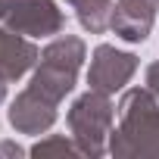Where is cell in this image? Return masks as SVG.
<instances>
[{"mask_svg": "<svg viewBox=\"0 0 159 159\" xmlns=\"http://www.w3.org/2000/svg\"><path fill=\"white\" fill-rule=\"evenodd\" d=\"M3 100H7V81L0 78V103H3Z\"/></svg>", "mask_w": 159, "mask_h": 159, "instance_id": "obj_13", "label": "cell"}, {"mask_svg": "<svg viewBox=\"0 0 159 159\" xmlns=\"http://www.w3.org/2000/svg\"><path fill=\"white\" fill-rule=\"evenodd\" d=\"M38 59H41V50L34 47L31 38H25L13 28H0V78L7 84L28 75L38 66Z\"/></svg>", "mask_w": 159, "mask_h": 159, "instance_id": "obj_8", "label": "cell"}, {"mask_svg": "<svg viewBox=\"0 0 159 159\" xmlns=\"http://www.w3.org/2000/svg\"><path fill=\"white\" fill-rule=\"evenodd\" d=\"M3 10H7V0H0V19H3Z\"/></svg>", "mask_w": 159, "mask_h": 159, "instance_id": "obj_14", "label": "cell"}, {"mask_svg": "<svg viewBox=\"0 0 159 159\" xmlns=\"http://www.w3.org/2000/svg\"><path fill=\"white\" fill-rule=\"evenodd\" d=\"M88 59V47L81 38L75 34H59L53 38L44 50H41V59L31 72V81L28 88H34L38 94L50 97L53 103H62L75 84H78V72H81Z\"/></svg>", "mask_w": 159, "mask_h": 159, "instance_id": "obj_2", "label": "cell"}, {"mask_svg": "<svg viewBox=\"0 0 159 159\" xmlns=\"http://www.w3.org/2000/svg\"><path fill=\"white\" fill-rule=\"evenodd\" d=\"M66 3L75 10L78 22H81L84 31L91 34H103L109 28L112 19V0H66Z\"/></svg>", "mask_w": 159, "mask_h": 159, "instance_id": "obj_9", "label": "cell"}, {"mask_svg": "<svg viewBox=\"0 0 159 159\" xmlns=\"http://www.w3.org/2000/svg\"><path fill=\"white\" fill-rule=\"evenodd\" d=\"M147 88H150V91L159 97V59L147 66Z\"/></svg>", "mask_w": 159, "mask_h": 159, "instance_id": "obj_11", "label": "cell"}, {"mask_svg": "<svg viewBox=\"0 0 159 159\" xmlns=\"http://www.w3.org/2000/svg\"><path fill=\"white\" fill-rule=\"evenodd\" d=\"M66 125H69L72 140L81 150V156H91V159L106 156L109 153V134L116 128L112 94L91 88L81 97H75V103L66 112Z\"/></svg>", "mask_w": 159, "mask_h": 159, "instance_id": "obj_3", "label": "cell"}, {"mask_svg": "<svg viewBox=\"0 0 159 159\" xmlns=\"http://www.w3.org/2000/svg\"><path fill=\"white\" fill-rule=\"evenodd\" d=\"M0 153H16V156H22L25 150H22V147H16V143H3V147H0Z\"/></svg>", "mask_w": 159, "mask_h": 159, "instance_id": "obj_12", "label": "cell"}, {"mask_svg": "<svg viewBox=\"0 0 159 159\" xmlns=\"http://www.w3.org/2000/svg\"><path fill=\"white\" fill-rule=\"evenodd\" d=\"M116 119L119 125L109 134V156L159 159V97L147 84L122 94Z\"/></svg>", "mask_w": 159, "mask_h": 159, "instance_id": "obj_1", "label": "cell"}, {"mask_svg": "<svg viewBox=\"0 0 159 159\" xmlns=\"http://www.w3.org/2000/svg\"><path fill=\"white\" fill-rule=\"evenodd\" d=\"M0 22L25 38H53L62 34L66 13L56 7V0H7Z\"/></svg>", "mask_w": 159, "mask_h": 159, "instance_id": "obj_4", "label": "cell"}, {"mask_svg": "<svg viewBox=\"0 0 159 159\" xmlns=\"http://www.w3.org/2000/svg\"><path fill=\"white\" fill-rule=\"evenodd\" d=\"M137 66L140 62L134 53L119 50L112 44H97L91 53V66H88V84L94 91H103V94L125 91V84L137 72Z\"/></svg>", "mask_w": 159, "mask_h": 159, "instance_id": "obj_5", "label": "cell"}, {"mask_svg": "<svg viewBox=\"0 0 159 159\" xmlns=\"http://www.w3.org/2000/svg\"><path fill=\"white\" fill-rule=\"evenodd\" d=\"M156 13H159V0H116L109 31L125 44H143L147 34L153 31Z\"/></svg>", "mask_w": 159, "mask_h": 159, "instance_id": "obj_7", "label": "cell"}, {"mask_svg": "<svg viewBox=\"0 0 159 159\" xmlns=\"http://www.w3.org/2000/svg\"><path fill=\"white\" fill-rule=\"evenodd\" d=\"M56 109H59V103H53L50 97L38 94L34 88H25V91H19L16 100L10 103L7 119H10V125H13L19 134H47V131L56 125V119H59Z\"/></svg>", "mask_w": 159, "mask_h": 159, "instance_id": "obj_6", "label": "cell"}, {"mask_svg": "<svg viewBox=\"0 0 159 159\" xmlns=\"http://www.w3.org/2000/svg\"><path fill=\"white\" fill-rule=\"evenodd\" d=\"M31 156H81V150H78V143L72 140V134H47L41 137L31 150Z\"/></svg>", "mask_w": 159, "mask_h": 159, "instance_id": "obj_10", "label": "cell"}]
</instances>
